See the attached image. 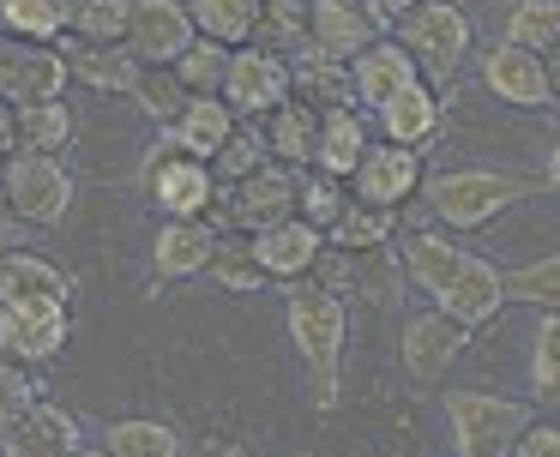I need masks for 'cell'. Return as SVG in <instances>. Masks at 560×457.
Wrapping results in <instances>:
<instances>
[{
  "instance_id": "cell-1",
  "label": "cell",
  "mask_w": 560,
  "mask_h": 457,
  "mask_svg": "<svg viewBox=\"0 0 560 457\" xmlns=\"http://www.w3.org/2000/svg\"><path fill=\"white\" fill-rule=\"evenodd\" d=\"M422 199H428V211H434L440 228L470 235V228L494 223L506 204L530 199V187H524L518 175H500V168H452V175L422 180Z\"/></svg>"
},
{
  "instance_id": "cell-2",
  "label": "cell",
  "mask_w": 560,
  "mask_h": 457,
  "mask_svg": "<svg viewBox=\"0 0 560 457\" xmlns=\"http://www.w3.org/2000/svg\"><path fill=\"white\" fill-rule=\"evenodd\" d=\"M530 403L500 391H446V427L458 457H512V445L530 427Z\"/></svg>"
},
{
  "instance_id": "cell-3",
  "label": "cell",
  "mask_w": 560,
  "mask_h": 457,
  "mask_svg": "<svg viewBox=\"0 0 560 457\" xmlns=\"http://www.w3.org/2000/svg\"><path fill=\"white\" fill-rule=\"evenodd\" d=\"M145 192L163 204V216H206L223 187H218V168L206 156H187L175 144V132L163 127V139L145 156Z\"/></svg>"
},
{
  "instance_id": "cell-4",
  "label": "cell",
  "mask_w": 560,
  "mask_h": 457,
  "mask_svg": "<svg viewBox=\"0 0 560 457\" xmlns=\"http://www.w3.org/2000/svg\"><path fill=\"white\" fill-rule=\"evenodd\" d=\"M283 319H290V337H295V349H302L307 367H314V373H338L343 337H350L343 295H331V289L314 283V277H302V283H290V307H283Z\"/></svg>"
},
{
  "instance_id": "cell-5",
  "label": "cell",
  "mask_w": 560,
  "mask_h": 457,
  "mask_svg": "<svg viewBox=\"0 0 560 457\" xmlns=\"http://www.w3.org/2000/svg\"><path fill=\"white\" fill-rule=\"evenodd\" d=\"M398 43L416 55V67H428L434 79H452L470 55L476 31L464 19V7H452V0H416L398 19Z\"/></svg>"
},
{
  "instance_id": "cell-6",
  "label": "cell",
  "mask_w": 560,
  "mask_h": 457,
  "mask_svg": "<svg viewBox=\"0 0 560 457\" xmlns=\"http://www.w3.org/2000/svg\"><path fill=\"white\" fill-rule=\"evenodd\" d=\"M0 192H7V211L19 223H61L67 204H73V175L61 168V156H37V151H19L7 156V175H0Z\"/></svg>"
},
{
  "instance_id": "cell-7",
  "label": "cell",
  "mask_w": 560,
  "mask_h": 457,
  "mask_svg": "<svg viewBox=\"0 0 560 457\" xmlns=\"http://www.w3.org/2000/svg\"><path fill=\"white\" fill-rule=\"evenodd\" d=\"M73 67H67L61 43H31V36H0V96L13 108L25 103H55L67 91Z\"/></svg>"
},
{
  "instance_id": "cell-8",
  "label": "cell",
  "mask_w": 560,
  "mask_h": 457,
  "mask_svg": "<svg viewBox=\"0 0 560 457\" xmlns=\"http://www.w3.org/2000/svg\"><path fill=\"white\" fill-rule=\"evenodd\" d=\"M290 96H295V67L283 55H271V48H259V43H242L230 55V72H223V103H230L242 120L271 115V108L290 103Z\"/></svg>"
},
{
  "instance_id": "cell-9",
  "label": "cell",
  "mask_w": 560,
  "mask_h": 457,
  "mask_svg": "<svg viewBox=\"0 0 560 457\" xmlns=\"http://www.w3.org/2000/svg\"><path fill=\"white\" fill-rule=\"evenodd\" d=\"M199 24L187 12V0H133V19H127V55L139 67H175V60L194 48Z\"/></svg>"
},
{
  "instance_id": "cell-10",
  "label": "cell",
  "mask_w": 560,
  "mask_h": 457,
  "mask_svg": "<svg viewBox=\"0 0 560 457\" xmlns=\"http://www.w3.org/2000/svg\"><path fill=\"white\" fill-rule=\"evenodd\" d=\"M392 24V12L380 0H307V31L314 48L331 60H355L368 43H380Z\"/></svg>"
},
{
  "instance_id": "cell-11",
  "label": "cell",
  "mask_w": 560,
  "mask_h": 457,
  "mask_svg": "<svg viewBox=\"0 0 560 457\" xmlns=\"http://www.w3.org/2000/svg\"><path fill=\"white\" fill-rule=\"evenodd\" d=\"M428 180L422 168V151H410V144H392V139H374L362 156V168L350 175L355 199L362 204H380V211H398L404 199H416Z\"/></svg>"
},
{
  "instance_id": "cell-12",
  "label": "cell",
  "mask_w": 560,
  "mask_h": 457,
  "mask_svg": "<svg viewBox=\"0 0 560 457\" xmlns=\"http://www.w3.org/2000/svg\"><path fill=\"white\" fill-rule=\"evenodd\" d=\"M295 211H302V180H295V168L259 163L254 175L230 180V216L247 235H259V228L283 223V216H295Z\"/></svg>"
},
{
  "instance_id": "cell-13",
  "label": "cell",
  "mask_w": 560,
  "mask_h": 457,
  "mask_svg": "<svg viewBox=\"0 0 560 457\" xmlns=\"http://www.w3.org/2000/svg\"><path fill=\"white\" fill-rule=\"evenodd\" d=\"M470 343V325H458L452 313L428 307V313H410L404 319V373L416 385H440L452 373V361L464 355Z\"/></svg>"
},
{
  "instance_id": "cell-14",
  "label": "cell",
  "mask_w": 560,
  "mask_h": 457,
  "mask_svg": "<svg viewBox=\"0 0 560 457\" xmlns=\"http://www.w3.org/2000/svg\"><path fill=\"white\" fill-rule=\"evenodd\" d=\"M482 84L512 108H555V79H548V55L536 48H518L500 36L482 55Z\"/></svg>"
},
{
  "instance_id": "cell-15",
  "label": "cell",
  "mask_w": 560,
  "mask_h": 457,
  "mask_svg": "<svg viewBox=\"0 0 560 457\" xmlns=\"http://www.w3.org/2000/svg\"><path fill=\"white\" fill-rule=\"evenodd\" d=\"M319 253H326V228L307 223V216H283V223L254 235V259L266 265L271 283H302V277H314Z\"/></svg>"
},
{
  "instance_id": "cell-16",
  "label": "cell",
  "mask_w": 560,
  "mask_h": 457,
  "mask_svg": "<svg viewBox=\"0 0 560 457\" xmlns=\"http://www.w3.org/2000/svg\"><path fill=\"white\" fill-rule=\"evenodd\" d=\"M355 72V103L362 108H386L392 96H404L410 84H422V67H416V55L398 43V36H380V43H368L362 55L350 60Z\"/></svg>"
},
{
  "instance_id": "cell-17",
  "label": "cell",
  "mask_w": 560,
  "mask_h": 457,
  "mask_svg": "<svg viewBox=\"0 0 560 457\" xmlns=\"http://www.w3.org/2000/svg\"><path fill=\"white\" fill-rule=\"evenodd\" d=\"M434 307L476 331V325H488L500 307H506V277H500L482 253H464V265L446 277V289L434 295Z\"/></svg>"
},
{
  "instance_id": "cell-18",
  "label": "cell",
  "mask_w": 560,
  "mask_h": 457,
  "mask_svg": "<svg viewBox=\"0 0 560 457\" xmlns=\"http://www.w3.org/2000/svg\"><path fill=\"white\" fill-rule=\"evenodd\" d=\"M73 277L43 253H0V307H67Z\"/></svg>"
},
{
  "instance_id": "cell-19",
  "label": "cell",
  "mask_w": 560,
  "mask_h": 457,
  "mask_svg": "<svg viewBox=\"0 0 560 457\" xmlns=\"http://www.w3.org/2000/svg\"><path fill=\"white\" fill-rule=\"evenodd\" d=\"M67 343V307H0V361H55Z\"/></svg>"
},
{
  "instance_id": "cell-20",
  "label": "cell",
  "mask_w": 560,
  "mask_h": 457,
  "mask_svg": "<svg viewBox=\"0 0 560 457\" xmlns=\"http://www.w3.org/2000/svg\"><path fill=\"white\" fill-rule=\"evenodd\" d=\"M218 247H223V235L206 216H170L158 228V241H151V265H158V277H199V271H211Z\"/></svg>"
},
{
  "instance_id": "cell-21",
  "label": "cell",
  "mask_w": 560,
  "mask_h": 457,
  "mask_svg": "<svg viewBox=\"0 0 560 457\" xmlns=\"http://www.w3.org/2000/svg\"><path fill=\"white\" fill-rule=\"evenodd\" d=\"M0 445H7V457H73L79 452V427H73L67 409L31 403L13 427L0 433Z\"/></svg>"
},
{
  "instance_id": "cell-22",
  "label": "cell",
  "mask_w": 560,
  "mask_h": 457,
  "mask_svg": "<svg viewBox=\"0 0 560 457\" xmlns=\"http://www.w3.org/2000/svg\"><path fill=\"white\" fill-rule=\"evenodd\" d=\"M266 144H271V163L307 168V163H314V151H319V108L302 103V96L278 103L266 115Z\"/></svg>"
},
{
  "instance_id": "cell-23",
  "label": "cell",
  "mask_w": 560,
  "mask_h": 457,
  "mask_svg": "<svg viewBox=\"0 0 560 457\" xmlns=\"http://www.w3.org/2000/svg\"><path fill=\"white\" fill-rule=\"evenodd\" d=\"M368 144H374V139H368L362 108H326V115H319V151H314V168H326V175L350 180L355 168H362Z\"/></svg>"
},
{
  "instance_id": "cell-24",
  "label": "cell",
  "mask_w": 560,
  "mask_h": 457,
  "mask_svg": "<svg viewBox=\"0 0 560 457\" xmlns=\"http://www.w3.org/2000/svg\"><path fill=\"white\" fill-rule=\"evenodd\" d=\"M235 120H242V115H235L223 96H187V108L175 115L170 132H175V144H182L187 156H206V163H211V156L223 151V139H230Z\"/></svg>"
},
{
  "instance_id": "cell-25",
  "label": "cell",
  "mask_w": 560,
  "mask_h": 457,
  "mask_svg": "<svg viewBox=\"0 0 560 457\" xmlns=\"http://www.w3.org/2000/svg\"><path fill=\"white\" fill-rule=\"evenodd\" d=\"M380 132H386L392 144H410V151L434 144V132H440V96L428 91V84H410L404 96H392V103L380 108Z\"/></svg>"
},
{
  "instance_id": "cell-26",
  "label": "cell",
  "mask_w": 560,
  "mask_h": 457,
  "mask_svg": "<svg viewBox=\"0 0 560 457\" xmlns=\"http://www.w3.org/2000/svg\"><path fill=\"white\" fill-rule=\"evenodd\" d=\"M295 96H302V103H314L319 115H326V108H362V103H355L350 60H331V55H319V48L295 60Z\"/></svg>"
},
{
  "instance_id": "cell-27",
  "label": "cell",
  "mask_w": 560,
  "mask_h": 457,
  "mask_svg": "<svg viewBox=\"0 0 560 457\" xmlns=\"http://www.w3.org/2000/svg\"><path fill=\"white\" fill-rule=\"evenodd\" d=\"M67 67H73L79 84H91V91H133V79L145 72L127 55V43H67Z\"/></svg>"
},
{
  "instance_id": "cell-28",
  "label": "cell",
  "mask_w": 560,
  "mask_h": 457,
  "mask_svg": "<svg viewBox=\"0 0 560 457\" xmlns=\"http://www.w3.org/2000/svg\"><path fill=\"white\" fill-rule=\"evenodd\" d=\"M254 43L283 55L295 67L302 55H314V31H307V0H266L254 24Z\"/></svg>"
},
{
  "instance_id": "cell-29",
  "label": "cell",
  "mask_w": 560,
  "mask_h": 457,
  "mask_svg": "<svg viewBox=\"0 0 560 457\" xmlns=\"http://www.w3.org/2000/svg\"><path fill=\"white\" fill-rule=\"evenodd\" d=\"M458 265H464V241H452V228H416L410 247H404V271H410L428 295H440Z\"/></svg>"
},
{
  "instance_id": "cell-30",
  "label": "cell",
  "mask_w": 560,
  "mask_h": 457,
  "mask_svg": "<svg viewBox=\"0 0 560 457\" xmlns=\"http://www.w3.org/2000/svg\"><path fill=\"white\" fill-rule=\"evenodd\" d=\"M73 132H79V120H73V108H67L61 96H55V103H25V108H19L13 151L55 156V151H67V144H73Z\"/></svg>"
},
{
  "instance_id": "cell-31",
  "label": "cell",
  "mask_w": 560,
  "mask_h": 457,
  "mask_svg": "<svg viewBox=\"0 0 560 457\" xmlns=\"http://www.w3.org/2000/svg\"><path fill=\"white\" fill-rule=\"evenodd\" d=\"M79 0H0V24L7 36H31V43H55L73 31Z\"/></svg>"
},
{
  "instance_id": "cell-32",
  "label": "cell",
  "mask_w": 560,
  "mask_h": 457,
  "mask_svg": "<svg viewBox=\"0 0 560 457\" xmlns=\"http://www.w3.org/2000/svg\"><path fill=\"white\" fill-rule=\"evenodd\" d=\"M259 7L266 0H187V12H194L199 36H211V43H254V24H259Z\"/></svg>"
},
{
  "instance_id": "cell-33",
  "label": "cell",
  "mask_w": 560,
  "mask_h": 457,
  "mask_svg": "<svg viewBox=\"0 0 560 457\" xmlns=\"http://www.w3.org/2000/svg\"><path fill=\"white\" fill-rule=\"evenodd\" d=\"M392 228H398V211H380V204L350 199V211L326 228V241L338 253H374V247H386V241H392Z\"/></svg>"
},
{
  "instance_id": "cell-34",
  "label": "cell",
  "mask_w": 560,
  "mask_h": 457,
  "mask_svg": "<svg viewBox=\"0 0 560 457\" xmlns=\"http://www.w3.org/2000/svg\"><path fill=\"white\" fill-rule=\"evenodd\" d=\"M103 452L109 457H182V440H175V427H163V421L127 415V421H109V427H103Z\"/></svg>"
},
{
  "instance_id": "cell-35",
  "label": "cell",
  "mask_w": 560,
  "mask_h": 457,
  "mask_svg": "<svg viewBox=\"0 0 560 457\" xmlns=\"http://www.w3.org/2000/svg\"><path fill=\"white\" fill-rule=\"evenodd\" d=\"M500 31H506V43L548 55V48L560 43V0H512Z\"/></svg>"
},
{
  "instance_id": "cell-36",
  "label": "cell",
  "mask_w": 560,
  "mask_h": 457,
  "mask_svg": "<svg viewBox=\"0 0 560 457\" xmlns=\"http://www.w3.org/2000/svg\"><path fill=\"white\" fill-rule=\"evenodd\" d=\"M187 96H194V91L182 84V72H175V67H145L133 79V103L145 108L158 127H175V115L187 108Z\"/></svg>"
},
{
  "instance_id": "cell-37",
  "label": "cell",
  "mask_w": 560,
  "mask_h": 457,
  "mask_svg": "<svg viewBox=\"0 0 560 457\" xmlns=\"http://www.w3.org/2000/svg\"><path fill=\"white\" fill-rule=\"evenodd\" d=\"M230 43H211V36H194V48H187L182 60H175V72H182V84L194 96H223V72H230Z\"/></svg>"
},
{
  "instance_id": "cell-38",
  "label": "cell",
  "mask_w": 560,
  "mask_h": 457,
  "mask_svg": "<svg viewBox=\"0 0 560 457\" xmlns=\"http://www.w3.org/2000/svg\"><path fill=\"white\" fill-rule=\"evenodd\" d=\"M259 163H271L266 127H254V120H235V127H230V139H223V151L211 156L218 180H242V175H254Z\"/></svg>"
},
{
  "instance_id": "cell-39",
  "label": "cell",
  "mask_w": 560,
  "mask_h": 457,
  "mask_svg": "<svg viewBox=\"0 0 560 457\" xmlns=\"http://www.w3.org/2000/svg\"><path fill=\"white\" fill-rule=\"evenodd\" d=\"M127 19H133V0H79L73 36L79 43H127Z\"/></svg>"
},
{
  "instance_id": "cell-40",
  "label": "cell",
  "mask_w": 560,
  "mask_h": 457,
  "mask_svg": "<svg viewBox=\"0 0 560 457\" xmlns=\"http://www.w3.org/2000/svg\"><path fill=\"white\" fill-rule=\"evenodd\" d=\"M211 277H218V283L230 289V295H247V289L271 283V277H266V265L254 259V241H235V235H223L218 259H211Z\"/></svg>"
},
{
  "instance_id": "cell-41",
  "label": "cell",
  "mask_w": 560,
  "mask_h": 457,
  "mask_svg": "<svg viewBox=\"0 0 560 457\" xmlns=\"http://www.w3.org/2000/svg\"><path fill=\"white\" fill-rule=\"evenodd\" d=\"M506 301H530V307L560 313V253H548V259L512 271V277H506Z\"/></svg>"
},
{
  "instance_id": "cell-42",
  "label": "cell",
  "mask_w": 560,
  "mask_h": 457,
  "mask_svg": "<svg viewBox=\"0 0 560 457\" xmlns=\"http://www.w3.org/2000/svg\"><path fill=\"white\" fill-rule=\"evenodd\" d=\"M530 385L542 403H560V313H548L536 325V349H530Z\"/></svg>"
},
{
  "instance_id": "cell-43",
  "label": "cell",
  "mask_w": 560,
  "mask_h": 457,
  "mask_svg": "<svg viewBox=\"0 0 560 457\" xmlns=\"http://www.w3.org/2000/svg\"><path fill=\"white\" fill-rule=\"evenodd\" d=\"M350 199H355V192H343V180H338V175H326V168H314V175L302 180V211H295V216H307V223L331 228L343 211H350Z\"/></svg>"
},
{
  "instance_id": "cell-44",
  "label": "cell",
  "mask_w": 560,
  "mask_h": 457,
  "mask_svg": "<svg viewBox=\"0 0 560 457\" xmlns=\"http://www.w3.org/2000/svg\"><path fill=\"white\" fill-rule=\"evenodd\" d=\"M31 409V379H25V361H0V433L13 427L19 415Z\"/></svg>"
},
{
  "instance_id": "cell-45",
  "label": "cell",
  "mask_w": 560,
  "mask_h": 457,
  "mask_svg": "<svg viewBox=\"0 0 560 457\" xmlns=\"http://www.w3.org/2000/svg\"><path fill=\"white\" fill-rule=\"evenodd\" d=\"M314 283L331 289V295H350L355 289V253H338L326 241V253H319V265H314Z\"/></svg>"
},
{
  "instance_id": "cell-46",
  "label": "cell",
  "mask_w": 560,
  "mask_h": 457,
  "mask_svg": "<svg viewBox=\"0 0 560 457\" xmlns=\"http://www.w3.org/2000/svg\"><path fill=\"white\" fill-rule=\"evenodd\" d=\"M512 457H560V421H530Z\"/></svg>"
},
{
  "instance_id": "cell-47",
  "label": "cell",
  "mask_w": 560,
  "mask_h": 457,
  "mask_svg": "<svg viewBox=\"0 0 560 457\" xmlns=\"http://www.w3.org/2000/svg\"><path fill=\"white\" fill-rule=\"evenodd\" d=\"M13 139H19V108L0 96V151H13Z\"/></svg>"
},
{
  "instance_id": "cell-48",
  "label": "cell",
  "mask_w": 560,
  "mask_h": 457,
  "mask_svg": "<svg viewBox=\"0 0 560 457\" xmlns=\"http://www.w3.org/2000/svg\"><path fill=\"white\" fill-rule=\"evenodd\" d=\"M548 187L560 192V132H555V144H548Z\"/></svg>"
},
{
  "instance_id": "cell-49",
  "label": "cell",
  "mask_w": 560,
  "mask_h": 457,
  "mask_svg": "<svg viewBox=\"0 0 560 457\" xmlns=\"http://www.w3.org/2000/svg\"><path fill=\"white\" fill-rule=\"evenodd\" d=\"M548 79H555V96H560V43L548 48Z\"/></svg>"
},
{
  "instance_id": "cell-50",
  "label": "cell",
  "mask_w": 560,
  "mask_h": 457,
  "mask_svg": "<svg viewBox=\"0 0 560 457\" xmlns=\"http://www.w3.org/2000/svg\"><path fill=\"white\" fill-rule=\"evenodd\" d=\"M73 457H109V452H103V445H97V452H73Z\"/></svg>"
},
{
  "instance_id": "cell-51",
  "label": "cell",
  "mask_w": 560,
  "mask_h": 457,
  "mask_svg": "<svg viewBox=\"0 0 560 457\" xmlns=\"http://www.w3.org/2000/svg\"><path fill=\"white\" fill-rule=\"evenodd\" d=\"M0 175H7V151H0Z\"/></svg>"
}]
</instances>
